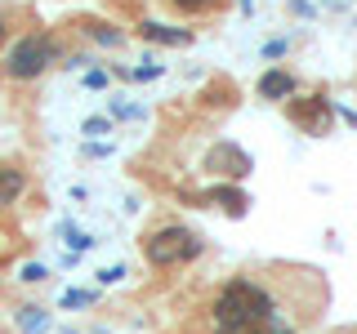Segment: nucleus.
Masks as SVG:
<instances>
[{
    "label": "nucleus",
    "instance_id": "18",
    "mask_svg": "<svg viewBox=\"0 0 357 334\" xmlns=\"http://www.w3.org/2000/svg\"><path fill=\"white\" fill-rule=\"evenodd\" d=\"M0 45H5V18H0Z\"/></svg>",
    "mask_w": 357,
    "mask_h": 334
},
{
    "label": "nucleus",
    "instance_id": "16",
    "mask_svg": "<svg viewBox=\"0 0 357 334\" xmlns=\"http://www.w3.org/2000/svg\"><path fill=\"white\" fill-rule=\"evenodd\" d=\"M63 303H67V308H85V303H94V294H81V289H76V294H67Z\"/></svg>",
    "mask_w": 357,
    "mask_h": 334
},
{
    "label": "nucleus",
    "instance_id": "3",
    "mask_svg": "<svg viewBox=\"0 0 357 334\" xmlns=\"http://www.w3.org/2000/svg\"><path fill=\"white\" fill-rule=\"evenodd\" d=\"M59 63V40L50 31H27L5 49V76L9 81H36Z\"/></svg>",
    "mask_w": 357,
    "mask_h": 334
},
{
    "label": "nucleus",
    "instance_id": "2",
    "mask_svg": "<svg viewBox=\"0 0 357 334\" xmlns=\"http://www.w3.org/2000/svg\"><path fill=\"white\" fill-rule=\"evenodd\" d=\"M201 250H206V237L183 223H161L143 237V254L152 267H188L192 259H201Z\"/></svg>",
    "mask_w": 357,
    "mask_h": 334
},
{
    "label": "nucleus",
    "instance_id": "13",
    "mask_svg": "<svg viewBox=\"0 0 357 334\" xmlns=\"http://www.w3.org/2000/svg\"><path fill=\"white\" fill-rule=\"evenodd\" d=\"M85 85L89 89H103L107 85V72H103V67H89V72H85Z\"/></svg>",
    "mask_w": 357,
    "mask_h": 334
},
{
    "label": "nucleus",
    "instance_id": "15",
    "mask_svg": "<svg viewBox=\"0 0 357 334\" xmlns=\"http://www.w3.org/2000/svg\"><path fill=\"white\" fill-rule=\"evenodd\" d=\"M282 54H286V40H268L264 45V58H282Z\"/></svg>",
    "mask_w": 357,
    "mask_h": 334
},
{
    "label": "nucleus",
    "instance_id": "6",
    "mask_svg": "<svg viewBox=\"0 0 357 334\" xmlns=\"http://www.w3.org/2000/svg\"><path fill=\"white\" fill-rule=\"evenodd\" d=\"M295 89H299V81L290 72H282V67H273V72L259 76V98H268V103H273V98H290Z\"/></svg>",
    "mask_w": 357,
    "mask_h": 334
},
{
    "label": "nucleus",
    "instance_id": "5",
    "mask_svg": "<svg viewBox=\"0 0 357 334\" xmlns=\"http://www.w3.org/2000/svg\"><path fill=\"white\" fill-rule=\"evenodd\" d=\"M206 165L215 174H228V178H245V174H250V156H245L241 148H232V143H219V148L206 156Z\"/></svg>",
    "mask_w": 357,
    "mask_h": 334
},
{
    "label": "nucleus",
    "instance_id": "7",
    "mask_svg": "<svg viewBox=\"0 0 357 334\" xmlns=\"http://www.w3.org/2000/svg\"><path fill=\"white\" fill-rule=\"evenodd\" d=\"M139 36L143 40H156V45H192V31L188 27H165V22H139Z\"/></svg>",
    "mask_w": 357,
    "mask_h": 334
},
{
    "label": "nucleus",
    "instance_id": "12",
    "mask_svg": "<svg viewBox=\"0 0 357 334\" xmlns=\"http://www.w3.org/2000/svg\"><path fill=\"white\" fill-rule=\"evenodd\" d=\"M18 326L27 330V334H36V330H45V312L40 308H22V317H18Z\"/></svg>",
    "mask_w": 357,
    "mask_h": 334
},
{
    "label": "nucleus",
    "instance_id": "11",
    "mask_svg": "<svg viewBox=\"0 0 357 334\" xmlns=\"http://www.w3.org/2000/svg\"><path fill=\"white\" fill-rule=\"evenodd\" d=\"M170 5L183 18H197V14H215V9H223V0H170Z\"/></svg>",
    "mask_w": 357,
    "mask_h": 334
},
{
    "label": "nucleus",
    "instance_id": "4",
    "mask_svg": "<svg viewBox=\"0 0 357 334\" xmlns=\"http://www.w3.org/2000/svg\"><path fill=\"white\" fill-rule=\"evenodd\" d=\"M290 120H295L299 129H308V134H326V125H331V107H326V98L312 94L308 103H290Z\"/></svg>",
    "mask_w": 357,
    "mask_h": 334
},
{
    "label": "nucleus",
    "instance_id": "17",
    "mask_svg": "<svg viewBox=\"0 0 357 334\" xmlns=\"http://www.w3.org/2000/svg\"><path fill=\"white\" fill-rule=\"evenodd\" d=\"M112 125H107V120L103 116H94V120H85V134H107Z\"/></svg>",
    "mask_w": 357,
    "mask_h": 334
},
{
    "label": "nucleus",
    "instance_id": "9",
    "mask_svg": "<svg viewBox=\"0 0 357 334\" xmlns=\"http://www.w3.org/2000/svg\"><path fill=\"white\" fill-rule=\"evenodd\" d=\"M201 196H206V200H219L228 214H245V196L237 192V187H206Z\"/></svg>",
    "mask_w": 357,
    "mask_h": 334
},
{
    "label": "nucleus",
    "instance_id": "1",
    "mask_svg": "<svg viewBox=\"0 0 357 334\" xmlns=\"http://www.w3.org/2000/svg\"><path fill=\"white\" fill-rule=\"evenodd\" d=\"M215 334H308L326 312V281L317 267H259L237 272L210 294Z\"/></svg>",
    "mask_w": 357,
    "mask_h": 334
},
{
    "label": "nucleus",
    "instance_id": "10",
    "mask_svg": "<svg viewBox=\"0 0 357 334\" xmlns=\"http://www.w3.org/2000/svg\"><path fill=\"white\" fill-rule=\"evenodd\" d=\"M85 36H89V40H98V45H121V40H126L116 27H107V22H98V18H89V22H85Z\"/></svg>",
    "mask_w": 357,
    "mask_h": 334
},
{
    "label": "nucleus",
    "instance_id": "14",
    "mask_svg": "<svg viewBox=\"0 0 357 334\" xmlns=\"http://www.w3.org/2000/svg\"><path fill=\"white\" fill-rule=\"evenodd\" d=\"M18 276H22V281H45V267L40 263H27V267H18Z\"/></svg>",
    "mask_w": 357,
    "mask_h": 334
},
{
    "label": "nucleus",
    "instance_id": "8",
    "mask_svg": "<svg viewBox=\"0 0 357 334\" xmlns=\"http://www.w3.org/2000/svg\"><path fill=\"white\" fill-rule=\"evenodd\" d=\"M22 192H27V174L18 165H0V209H9Z\"/></svg>",
    "mask_w": 357,
    "mask_h": 334
}]
</instances>
